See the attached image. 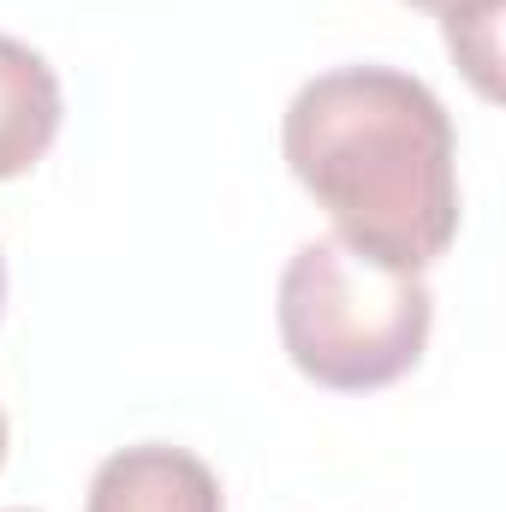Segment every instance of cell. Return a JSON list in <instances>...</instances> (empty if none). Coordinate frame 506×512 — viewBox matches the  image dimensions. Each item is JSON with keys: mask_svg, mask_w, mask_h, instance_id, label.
I'll return each mask as SVG.
<instances>
[{"mask_svg": "<svg viewBox=\"0 0 506 512\" xmlns=\"http://www.w3.org/2000/svg\"><path fill=\"white\" fill-rule=\"evenodd\" d=\"M274 322L298 376L334 393H370L417 370L435 298L423 274L387 268L346 239H310L280 274Z\"/></svg>", "mask_w": 506, "mask_h": 512, "instance_id": "7a4b0ae2", "label": "cell"}, {"mask_svg": "<svg viewBox=\"0 0 506 512\" xmlns=\"http://www.w3.org/2000/svg\"><path fill=\"white\" fill-rule=\"evenodd\" d=\"M280 149L352 251L423 274L459 239V143L423 78L334 66L292 96Z\"/></svg>", "mask_w": 506, "mask_h": 512, "instance_id": "6da1fadb", "label": "cell"}, {"mask_svg": "<svg viewBox=\"0 0 506 512\" xmlns=\"http://www.w3.org/2000/svg\"><path fill=\"white\" fill-rule=\"evenodd\" d=\"M60 120H66L60 72L30 42L0 30V179L30 173L60 137Z\"/></svg>", "mask_w": 506, "mask_h": 512, "instance_id": "277c9868", "label": "cell"}, {"mask_svg": "<svg viewBox=\"0 0 506 512\" xmlns=\"http://www.w3.org/2000/svg\"><path fill=\"white\" fill-rule=\"evenodd\" d=\"M0 310H6V262H0Z\"/></svg>", "mask_w": 506, "mask_h": 512, "instance_id": "52a82bcc", "label": "cell"}, {"mask_svg": "<svg viewBox=\"0 0 506 512\" xmlns=\"http://www.w3.org/2000/svg\"><path fill=\"white\" fill-rule=\"evenodd\" d=\"M0 465H6V411H0Z\"/></svg>", "mask_w": 506, "mask_h": 512, "instance_id": "8992f818", "label": "cell"}, {"mask_svg": "<svg viewBox=\"0 0 506 512\" xmlns=\"http://www.w3.org/2000/svg\"><path fill=\"white\" fill-rule=\"evenodd\" d=\"M84 512H227V501H221V477L197 453L143 441L96 465Z\"/></svg>", "mask_w": 506, "mask_h": 512, "instance_id": "3957f363", "label": "cell"}, {"mask_svg": "<svg viewBox=\"0 0 506 512\" xmlns=\"http://www.w3.org/2000/svg\"><path fill=\"white\" fill-rule=\"evenodd\" d=\"M423 12H435L441 24H459V18H489V12H506V0H411Z\"/></svg>", "mask_w": 506, "mask_h": 512, "instance_id": "5b68a950", "label": "cell"}]
</instances>
